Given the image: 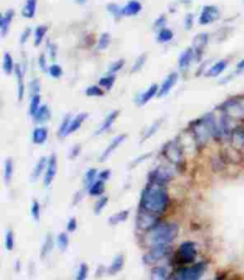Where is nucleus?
Masks as SVG:
<instances>
[{"mask_svg":"<svg viewBox=\"0 0 244 280\" xmlns=\"http://www.w3.org/2000/svg\"><path fill=\"white\" fill-rule=\"evenodd\" d=\"M160 222V216L140 209L136 216V228L141 233L146 234L155 227V225L159 224Z\"/></svg>","mask_w":244,"mask_h":280,"instance_id":"6e6552de","label":"nucleus"},{"mask_svg":"<svg viewBox=\"0 0 244 280\" xmlns=\"http://www.w3.org/2000/svg\"><path fill=\"white\" fill-rule=\"evenodd\" d=\"M82 196H84L82 191H79V192H77V194H75V197H74V200H73V205H77V204L80 203L82 199Z\"/></svg>","mask_w":244,"mask_h":280,"instance_id":"69168bd1","label":"nucleus"},{"mask_svg":"<svg viewBox=\"0 0 244 280\" xmlns=\"http://www.w3.org/2000/svg\"><path fill=\"white\" fill-rule=\"evenodd\" d=\"M13 17H15V11L12 9H10L5 13H3L2 17H0V33L4 37L6 33H8L10 25H11Z\"/></svg>","mask_w":244,"mask_h":280,"instance_id":"aec40b11","label":"nucleus"},{"mask_svg":"<svg viewBox=\"0 0 244 280\" xmlns=\"http://www.w3.org/2000/svg\"><path fill=\"white\" fill-rule=\"evenodd\" d=\"M171 255V247L169 244L167 246H154L150 247L144 253L142 257V261L147 266H155L160 261L169 258Z\"/></svg>","mask_w":244,"mask_h":280,"instance_id":"423d86ee","label":"nucleus"},{"mask_svg":"<svg viewBox=\"0 0 244 280\" xmlns=\"http://www.w3.org/2000/svg\"><path fill=\"white\" fill-rule=\"evenodd\" d=\"M124 60H117L115 61V62L110 64V67H109V74H116L117 72H119L120 69H122L123 67H124Z\"/></svg>","mask_w":244,"mask_h":280,"instance_id":"5fc2aeb1","label":"nucleus"},{"mask_svg":"<svg viewBox=\"0 0 244 280\" xmlns=\"http://www.w3.org/2000/svg\"><path fill=\"white\" fill-rule=\"evenodd\" d=\"M125 265V258L123 254H118L116 255L115 258L112 259L111 264L108 267V273L110 275H116L117 273H119L122 271L123 267Z\"/></svg>","mask_w":244,"mask_h":280,"instance_id":"5701e85b","label":"nucleus"},{"mask_svg":"<svg viewBox=\"0 0 244 280\" xmlns=\"http://www.w3.org/2000/svg\"><path fill=\"white\" fill-rule=\"evenodd\" d=\"M194 55H195V53H194L193 48H187L185 52H182V54L179 56V60H178L179 68H180L181 71H186L187 68L190 67L192 61H193Z\"/></svg>","mask_w":244,"mask_h":280,"instance_id":"6ab92c4d","label":"nucleus"},{"mask_svg":"<svg viewBox=\"0 0 244 280\" xmlns=\"http://www.w3.org/2000/svg\"><path fill=\"white\" fill-rule=\"evenodd\" d=\"M116 83V74H109L106 77L100 78L99 80V86H101L104 90L110 91Z\"/></svg>","mask_w":244,"mask_h":280,"instance_id":"58836bf2","label":"nucleus"},{"mask_svg":"<svg viewBox=\"0 0 244 280\" xmlns=\"http://www.w3.org/2000/svg\"><path fill=\"white\" fill-rule=\"evenodd\" d=\"M166 16H160L159 18L155 20V23H154V30H156V31H160V30H162L163 28H166Z\"/></svg>","mask_w":244,"mask_h":280,"instance_id":"6e6d98bb","label":"nucleus"},{"mask_svg":"<svg viewBox=\"0 0 244 280\" xmlns=\"http://www.w3.org/2000/svg\"><path fill=\"white\" fill-rule=\"evenodd\" d=\"M15 74L17 79V98L19 101H22L25 94V84H24V71L20 64H16Z\"/></svg>","mask_w":244,"mask_h":280,"instance_id":"dca6fc26","label":"nucleus"},{"mask_svg":"<svg viewBox=\"0 0 244 280\" xmlns=\"http://www.w3.org/2000/svg\"><path fill=\"white\" fill-rule=\"evenodd\" d=\"M78 229V221L75 217H72L68 220L67 224H66V230L67 233H74L75 230Z\"/></svg>","mask_w":244,"mask_h":280,"instance_id":"4d7b16f0","label":"nucleus"},{"mask_svg":"<svg viewBox=\"0 0 244 280\" xmlns=\"http://www.w3.org/2000/svg\"><path fill=\"white\" fill-rule=\"evenodd\" d=\"M219 17V9L215 5H206L202 8V11L199 17V24L200 25H208L217 20Z\"/></svg>","mask_w":244,"mask_h":280,"instance_id":"f8f14e48","label":"nucleus"},{"mask_svg":"<svg viewBox=\"0 0 244 280\" xmlns=\"http://www.w3.org/2000/svg\"><path fill=\"white\" fill-rule=\"evenodd\" d=\"M230 145L233 149L242 150L244 149V126H235L229 135Z\"/></svg>","mask_w":244,"mask_h":280,"instance_id":"ddd939ff","label":"nucleus"},{"mask_svg":"<svg viewBox=\"0 0 244 280\" xmlns=\"http://www.w3.org/2000/svg\"><path fill=\"white\" fill-rule=\"evenodd\" d=\"M37 62H39V67H40L41 71H42V72H47L48 71L47 69V60H46V57H44L43 54L39 57Z\"/></svg>","mask_w":244,"mask_h":280,"instance_id":"e2e57ef3","label":"nucleus"},{"mask_svg":"<svg viewBox=\"0 0 244 280\" xmlns=\"http://www.w3.org/2000/svg\"><path fill=\"white\" fill-rule=\"evenodd\" d=\"M118 116H119L118 110H113L110 112V114L105 117L104 121H102L100 126H99V129L97 130V132H95V135H101V134H104V132L109 131L110 129L112 128V125L115 124L116 119L118 118Z\"/></svg>","mask_w":244,"mask_h":280,"instance_id":"f3484780","label":"nucleus"},{"mask_svg":"<svg viewBox=\"0 0 244 280\" xmlns=\"http://www.w3.org/2000/svg\"><path fill=\"white\" fill-rule=\"evenodd\" d=\"M41 105H42L41 104V94L32 95V97H30L29 110H27V112H29V115L31 116V117H33V115L36 114Z\"/></svg>","mask_w":244,"mask_h":280,"instance_id":"a19ab883","label":"nucleus"},{"mask_svg":"<svg viewBox=\"0 0 244 280\" xmlns=\"http://www.w3.org/2000/svg\"><path fill=\"white\" fill-rule=\"evenodd\" d=\"M108 203H109V197H106V196H101V197H99V199L95 201V204H94V206H93V213L94 215H100L102 213V210L105 209V206L108 205Z\"/></svg>","mask_w":244,"mask_h":280,"instance_id":"37998d69","label":"nucleus"},{"mask_svg":"<svg viewBox=\"0 0 244 280\" xmlns=\"http://www.w3.org/2000/svg\"><path fill=\"white\" fill-rule=\"evenodd\" d=\"M48 49H49V52H50V57L51 59H55V56H56V50H57V48L54 46L53 43H48Z\"/></svg>","mask_w":244,"mask_h":280,"instance_id":"0e129e2a","label":"nucleus"},{"mask_svg":"<svg viewBox=\"0 0 244 280\" xmlns=\"http://www.w3.org/2000/svg\"><path fill=\"white\" fill-rule=\"evenodd\" d=\"M75 3H77L78 5H85L86 3H87V0H75Z\"/></svg>","mask_w":244,"mask_h":280,"instance_id":"774afa93","label":"nucleus"},{"mask_svg":"<svg viewBox=\"0 0 244 280\" xmlns=\"http://www.w3.org/2000/svg\"><path fill=\"white\" fill-rule=\"evenodd\" d=\"M161 123H162V119H159V121H156V122H154L153 124H151L149 128L147 129L146 132H144L143 134V137H142V142L144 141H147V139H149L150 137H153L154 135L156 134L157 130H159L160 129V126H161Z\"/></svg>","mask_w":244,"mask_h":280,"instance_id":"ea45409f","label":"nucleus"},{"mask_svg":"<svg viewBox=\"0 0 244 280\" xmlns=\"http://www.w3.org/2000/svg\"><path fill=\"white\" fill-rule=\"evenodd\" d=\"M98 176H99L98 169L93 168V167L86 170V173L84 176V182H82V184H84L85 191H87L89 187L93 185V184L95 183V180L98 179Z\"/></svg>","mask_w":244,"mask_h":280,"instance_id":"bb28decb","label":"nucleus"},{"mask_svg":"<svg viewBox=\"0 0 244 280\" xmlns=\"http://www.w3.org/2000/svg\"><path fill=\"white\" fill-rule=\"evenodd\" d=\"M36 9H37V0H26L25 5L22 10V15L25 18H33L36 15Z\"/></svg>","mask_w":244,"mask_h":280,"instance_id":"72a5a7b5","label":"nucleus"},{"mask_svg":"<svg viewBox=\"0 0 244 280\" xmlns=\"http://www.w3.org/2000/svg\"><path fill=\"white\" fill-rule=\"evenodd\" d=\"M48 32V26L47 25H39L35 29V32H33V44L35 47H39L41 43L43 42L44 36Z\"/></svg>","mask_w":244,"mask_h":280,"instance_id":"e433bc0d","label":"nucleus"},{"mask_svg":"<svg viewBox=\"0 0 244 280\" xmlns=\"http://www.w3.org/2000/svg\"><path fill=\"white\" fill-rule=\"evenodd\" d=\"M40 92H41V83H40V79H33V80H31V83L29 84V93H30V97H32V95L40 94Z\"/></svg>","mask_w":244,"mask_h":280,"instance_id":"603ef678","label":"nucleus"},{"mask_svg":"<svg viewBox=\"0 0 244 280\" xmlns=\"http://www.w3.org/2000/svg\"><path fill=\"white\" fill-rule=\"evenodd\" d=\"M57 173V158L55 154H51L48 159V165L46 172L43 174V186L49 187L53 184Z\"/></svg>","mask_w":244,"mask_h":280,"instance_id":"9d476101","label":"nucleus"},{"mask_svg":"<svg viewBox=\"0 0 244 280\" xmlns=\"http://www.w3.org/2000/svg\"><path fill=\"white\" fill-rule=\"evenodd\" d=\"M106 189V182L101 179H97L95 183L87 190L89 196L92 197H101L105 192Z\"/></svg>","mask_w":244,"mask_h":280,"instance_id":"c756f323","label":"nucleus"},{"mask_svg":"<svg viewBox=\"0 0 244 280\" xmlns=\"http://www.w3.org/2000/svg\"><path fill=\"white\" fill-rule=\"evenodd\" d=\"M237 72H244V59L237 64Z\"/></svg>","mask_w":244,"mask_h":280,"instance_id":"338daca9","label":"nucleus"},{"mask_svg":"<svg viewBox=\"0 0 244 280\" xmlns=\"http://www.w3.org/2000/svg\"><path fill=\"white\" fill-rule=\"evenodd\" d=\"M48 159L49 158L41 156V158L37 160L36 165H35V167H33L32 172H31V180H33V182L39 179V178L42 176V174H44V172H46V168L48 165Z\"/></svg>","mask_w":244,"mask_h":280,"instance_id":"b1692460","label":"nucleus"},{"mask_svg":"<svg viewBox=\"0 0 244 280\" xmlns=\"http://www.w3.org/2000/svg\"><path fill=\"white\" fill-rule=\"evenodd\" d=\"M224 115L229 118H242L244 117V104L239 99H230L223 105Z\"/></svg>","mask_w":244,"mask_h":280,"instance_id":"1a4fd4ad","label":"nucleus"},{"mask_svg":"<svg viewBox=\"0 0 244 280\" xmlns=\"http://www.w3.org/2000/svg\"><path fill=\"white\" fill-rule=\"evenodd\" d=\"M72 118H73V116L72 115H66L62 119V122H61V125L60 128H58V131H57V136L60 138H64L67 137L68 132H69V126H71V122H72Z\"/></svg>","mask_w":244,"mask_h":280,"instance_id":"473e14b6","label":"nucleus"},{"mask_svg":"<svg viewBox=\"0 0 244 280\" xmlns=\"http://www.w3.org/2000/svg\"><path fill=\"white\" fill-rule=\"evenodd\" d=\"M48 134H49V131H48L46 126H36L32 131V142L37 146H43L48 139Z\"/></svg>","mask_w":244,"mask_h":280,"instance_id":"412c9836","label":"nucleus"},{"mask_svg":"<svg viewBox=\"0 0 244 280\" xmlns=\"http://www.w3.org/2000/svg\"><path fill=\"white\" fill-rule=\"evenodd\" d=\"M207 268V262L200 261L188 266L178 267L168 280H200Z\"/></svg>","mask_w":244,"mask_h":280,"instance_id":"7ed1b4c3","label":"nucleus"},{"mask_svg":"<svg viewBox=\"0 0 244 280\" xmlns=\"http://www.w3.org/2000/svg\"><path fill=\"white\" fill-rule=\"evenodd\" d=\"M106 10H108L110 15H112L116 19H120L123 17V8L118 4H113V3H111V4L106 6Z\"/></svg>","mask_w":244,"mask_h":280,"instance_id":"de8ad7c7","label":"nucleus"},{"mask_svg":"<svg viewBox=\"0 0 244 280\" xmlns=\"http://www.w3.org/2000/svg\"><path fill=\"white\" fill-rule=\"evenodd\" d=\"M161 154L163 155V158L166 159L171 166L177 167V168L184 167L185 162H186L184 149H182L180 143L175 141L167 142L166 145L162 147V149H161Z\"/></svg>","mask_w":244,"mask_h":280,"instance_id":"39448f33","label":"nucleus"},{"mask_svg":"<svg viewBox=\"0 0 244 280\" xmlns=\"http://www.w3.org/2000/svg\"><path fill=\"white\" fill-rule=\"evenodd\" d=\"M178 79H179V74L177 73V72H173V73L168 74V77L163 80V83L160 85L159 94H157V97H160V98L166 97V95L171 91V88L175 86Z\"/></svg>","mask_w":244,"mask_h":280,"instance_id":"2eb2a0df","label":"nucleus"},{"mask_svg":"<svg viewBox=\"0 0 244 280\" xmlns=\"http://www.w3.org/2000/svg\"><path fill=\"white\" fill-rule=\"evenodd\" d=\"M193 15L192 13H187L186 17H185V28L186 30H190L192 26H193Z\"/></svg>","mask_w":244,"mask_h":280,"instance_id":"680f3d73","label":"nucleus"},{"mask_svg":"<svg viewBox=\"0 0 244 280\" xmlns=\"http://www.w3.org/2000/svg\"><path fill=\"white\" fill-rule=\"evenodd\" d=\"M198 257V247L193 241H185L179 246L174 259L178 264V267L188 266L194 264Z\"/></svg>","mask_w":244,"mask_h":280,"instance_id":"20e7f679","label":"nucleus"},{"mask_svg":"<svg viewBox=\"0 0 244 280\" xmlns=\"http://www.w3.org/2000/svg\"><path fill=\"white\" fill-rule=\"evenodd\" d=\"M208 43V35L206 32H201V33H198V35H195L194 40H193V46H192V48H193L194 53L197 54V55H199V54H201L202 52H204V49L206 48V46H207Z\"/></svg>","mask_w":244,"mask_h":280,"instance_id":"4be33fe9","label":"nucleus"},{"mask_svg":"<svg viewBox=\"0 0 244 280\" xmlns=\"http://www.w3.org/2000/svg\"><path fill=\"white\" fill-rule=\"evenodd\" d=\"M87 118H88V114H86V112H81V114H79V115L75 116V117L72 118L71 126H69V132H68V134L71 135V134H73V132L78 131Z\"/></svg>","mask_w":244,"mask_h":280,"instance_id":"2f4dec72","label":"nucleus"},{"mask_svg":"<svg viewBox=\"0 0 244 280\" xmlns=\"http://www.w3.org/2000/svg\"><path fill=\"white\" fill-rule=\"evenodd\" d=\"M169 201L166 186L148 182L141 193L140 209L161 217L169 206Z\"/></svg>","mask_w":244,"mask_h":280,"instance_id":"f257e3e1","label":"nucleus"},{"mask_svg":"<svg viewBox=\"0 0 244 280\" xmlns=\"http://www.w3.org/2000/svg\"><path fill=\"white\" fill-rule=\"evenodd\" d=\"M174 33L171 30L167 29V28H163L162 30H160L159 33H157V42L159 43H167L169 42V41L173 39Z\"/></svg>","mask_w":244,"mask_h":280,"instance_id":"c03bdc74","label":"nucleus"},{"mask_svg":"<svg viewBox=\"0 0 244 280\" xmlns=\"http://www.w3.org/2000/svg\"><path fill=\"white\" fill-rule=\"evenodd\" d=\"M30 214H31L33 221L40 222V218H41V204H40L39 200H36V199L32 200L31 207H30Z\"/></svg>","mask_w":244,"mask_h":280,"instance_id":"8fccbe9b","label":"nucleus"},{"mask_svg":"<svg viewBox=\"0 0 244 280\" xmlns=\"http://www.w3.org/2000/svg\"><path fill=\"white\" fill-rule=\"evenodd\" d=\"M54 249V237L53 234L49 233L47 234L46 238H44L42 247H41V259H46L47 257H49V254L53 252Z\"/></svg>","mask_w":244,"mask_h":280,"instance_id":"cd10ccee","label":"nucleus"},{"mask_svg":"<svg viewBox=\"0 0 244 280\" xmlns=\"http://www.w3.org/2000/svg\"><path fill=\"white\" fill-rule=\"evenodd\" d=\"M30 35H31V29L30 28H26L24 31L22 32V35H20V39H19V42L20 44H25L26 41L29 40Z\"/></svg>","mask_w":244,"mask_h":280,"instance_id":"13d9d810","label":"nucleus"},{"mask_svg":"<svg viewBox=\"0 0 244 280\" xmlns=\"http://www.w3.org/2000/svg\"><path fill=\"white\" fill-rule=\"evenodd\" d=\"M16 64L13 62V59L10 53H5L4 54V60H3V69H4L5 74L10 75L12 72H15Z\"/></svg>","mask_w":244,"mask_h":280,"instance_id":"4c0bfd02","label":"nucleus"},{"mask_svg":"<svg viewBox=\"0 0 244 280\" xmlns=\"http://www.w3.org/2000/svg\"><path fill=\"white\" fill-rule=\"evenodd\" d=\"M110 43H111V36H110V33H101L100 39L98 41V50H105L110 46Z\"/></svg>","mask_w":244,"mask_h":280,"instance_id":"3c124183","label":"nucleus"},{"mask_svg":"<svg viewBox=\"0 0 244 280\" xmlns=\"http://www.w3.org/2000/svg\"><path fill=\"white\" fill-rule=\"evenodd\" d=\"M5 248L9 252H12L15 248V233L12 229H8L5 233Z\"/></svg>","mask_w":244,"mask_h":280,"instance_id":"a18cd8bd","label":"nucleus"},{"mask_svg":"<svg viewBox=\"0 0 244 280\" xmlns=\"http://www.w3.org/2000/svg\"><path fill=\"white\" fill-rule=\"evenodd\" d=\"M13 172H15V165H13L12 158H8L4 162V182L9 185L12 182Z\"/></svg>","mask_w":244,"mask_h":280,"instance_id":"f704fd0d","label":"nucleus"},{"mask_svg":"<svg viewBox=\"0 0 244 280\" xmlns=\"http://www.w3.org/2000/svg\"><path fill=\"white\" fill-rule=\"evenodd\" d=\"M130 216V210H120L118 213L113 214L112 216L109 217V224L115 227V225H118L120 223H124V222L128 220Z\"/></svg>","mask_w":244,"mask_h":280,"instance_id":"7c9ffc66","label":"nucleus"},{"mask_svg":"<svg viewBox=\"0 0 244 280\" xmlns=\"http://www.w3.org/2000/svg\"><path fill=\"white\" fill-rule=\"evenodd\" d=\"M174 176L175 172L171 167L157 166L154 169H151L149 174H148V182L166 186L168 183L171 182Z\"/></svg>","mask_w":244,"mask_h":280,"instance_id":"0eeeda50","label":"nucleus"},{"mask_svg":"<svg viewBox=\"0 0 244 280\" xmlns=\"http://www.w3.org/2000/svg\"><path fill=\"white\" fill-rule=\"evenodd\" d=\"M50 118H51L50 108L48 107V105H44V104L41 105L40 109L37 110V112L33 115V117H32L33 122L39 125H42V124H44V123H47L48 121H50Z\"/></svg>","mask_w":244,"mask_h":280,"instance_id":"a211bd4d","label":"nucleus"},{"mask_svg":"<svg viewBox=\"0 0 244 280\" xmlns=\"http://www.w3.org/2000/svg\"><path fill=\"white\" fill-rule=\"evenodd\" d=\"M226 67H228V61L219 60L208 68L207 72H206V75H207V77H211V78L219 77V75H221L223 72L226 69Z\"/></svg>","mask_w":244,"mask_h":280,"instance_id":"393cba45","label":"nucleus"},{"mask_svg":"<svg viewBox=\"0 0 244 280\" xmlns=\"http://www.w3.org/2000/svg\"><path fill=\"white\" fill-rule=\"evenodd\" d=\"M85 94L87 97H102L104 95V88L101 86H97V85H91L86 88Z\"/></svg>","mask_w":244,"mask_h":280,"instance_id":"79ce46f5","label":"nucleus"},{"mask_svg":"<svg viewBox=\"0 0 244 280\" xmlns=\"http://www.w3.org/2000/svg\"><path fill=\"white\" fill-rule=\"evenodd\" d=\"M180 228L174 222H160L151 230L144 234V242L148 248L154 246H167L177 240Z\"/></svg>","mask_w":244,"mask_h":280,"instance_id":"f03ea898","label":"nucleus"},{"mask_svg":"<svg viewBox=\"0 0 244 280\" xmlns=\"http://www.w3.org/2000/svg\"><path fill=\"white\" fill-rule=\"evenodd\" d=\"M159 88H160V86L157 84L150 85V86L148 87L147 90L143 92V93L137 95V98H136L137 105H138V107H144L147 103H149L151 99L159 94Z\"/></svg>","mask_w":244,"mask_h":280,"instance_id":"4468645a","label":"nucleus"},{"mask_svg":"<svg viewBox=\"0 0 244 280\" xmlns=\"http://www.w3.org/2000/svg\"><path fill=\"white\" fill-rule=\"evenodd\" d=\"M147 62V54H142V55H140L137 59L135 60V62H133L132 67H131V73H137V72H140L142 68L144 67V64Z\"/></svg>","mask_w":244,"mask_h":280,"instance_id":"09e8293b","label":"nucleus"},{"mask_svg":"<svg viewBox=\"0 0 244 280\" xmlns=\"http://www.w3.org/2000/svg\"><path fill=\"white\" fill-rule=\"evenodd\" d=\"M80 152H81V146L80 145H77V146H74L73 148L71 149V153H69V159H75V158H78L79 155H80Z\"/></svg>","mask_w":244,"mask_h":280,"instance_id":"052dcab7","label":"nucleus"},{"mask_svg":"<svg viewBox=\"0 0 244 280\" xmlns=\"http://www.w3.org/2000/svg\"><path fill=\"white\" fill-rule=\"evenodd\" d=\"M88 273H89L88 265L86 264V262H81L78 267L77 274H75V280H86L88 276Z\"/></svg>","mask_w":244,"mask_h":280,"instance_id":"49530a36","label":"nucleus"},{"mask_svg":"<svg viewBox=\"0 0 244 280\" xmlns=\"http://www.w3.org/2000/svg\"><path fill=\"white\" fill-rule=\"evenodd\" d=\"M150 275L151 280H168L170 276L166 266H153Z\"/></svg>","mask_w":244,"mask_h":280,"instance_id":"c85d7f7f","label":"nucleus"},{"mask_svg":"<svg viewBox=\"0 0 244 280\" xmlns=\"http://www.w3.org/2000/svg\"><path fill=\"white\" fill-rule=\"evenodd\" d=\"M110 178H111V169L106 168V169H102L101 172H99L98 179H101V180H104V182H108Z\"/></svg>","mask_w":244,"mask_h":280,"instance_id":"bf43d9fd","label":"nucleus"},{"mask_svg":"<svg viewBox=\"0 0 244 280\" xmlns=\"http://www.w3.org/2000/svg\"><path fill=\"white\" fill-rule=\"evenodd\" d=\"M141 10H142V5H141L140 2H137V0H130L128 4L123 8V16L125 17L136 16L141 12Z\"/></svg>","mask_w":244,"mask_h":280,"instance_id":"a878e982","label":"nucleus"},{"mask_svg":"<svg viewBox=\"0 0 244 280\" xmlns=\"http://www.w3.org/2000/svg\"><path fill=\"white\" fill-rule=\"evenodd\" d=\"M126 137H128V135H126V134L117 135L116 137L113 138L112 141L109 143L108 147H106V148L104 150H102V153L100 154V156H99V161L105 162L106 160H108L110 158V156H111L113 154V153H115L116 150L119 148L120 145H122V143H124Z\"/></svg>","mask_w":244,"mask_h":280,"instance_id":"9b49d317","label":"nucleus"},{"mask_svg":"<svg viewBox=\"0 0 244 280\" xmlns=\"http://www.w3.org/2000/svg\"><path fill=\"white\" fill-rule=\"evenodd\" d=\"M55 242H56L58 251L63 253L67 251L68 247H69V236H68L67 233L62 231V233H60L57 235L56 238H55Z\"/></svg>","mask_w":244,"mask_h":280,"instance_id":"c9c22d12","label":"nucleus"},{"mask_svg":"<svg viewBox=\"0 0 244 280\" xmlns=\"http://www.w3.org/2000/svg\"><path fill=\"white\" fill-rule=\"evenodd\" d=\"M48 72H49L50 77L54 78V79H58L63 73L62 68H61V66H58V64H51V66L48 68Z\"/></svg>","mask_w":244,"mask_h":280,"instance_id":"864d4df0","label":"nucleus"}]
</instances>
